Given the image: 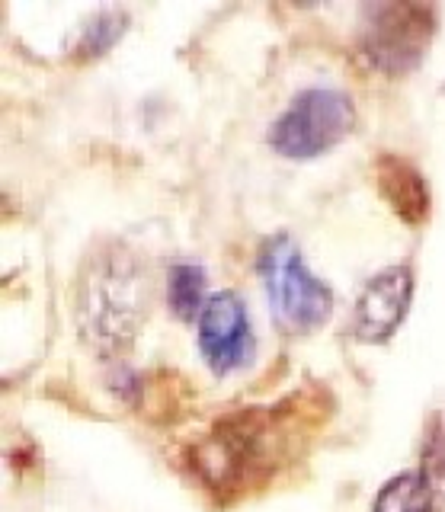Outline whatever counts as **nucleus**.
I'll return each instance as SVG.
<instances>
[{
    "label": "nucleus",
    "instance_id": "nucleus-1",
    "mask_svg": "<svg viewBox=\"0 0 445 512\" xmlns=\"http://www.w3.org/2000/svg\"><path fill=\"white\" fill-rule=\"evenodd\" d=\"M74 314L77 330L93 352L103 359L122 356L148 314V276L138 256L122 244L93 250L77 276Z\"/></svg>",
    "mask_w": 445,
    "mask_h": 512
},
{
    "label": "nucleus",
    "instance_id": "nucleus-2",
    "mask_svg": "<svg viewBox=\"0 0 445 512\" xmlns=\"http://www.w3.org/2000/svg\"><path fill=\"white\" fill-rule=\"evenodd\" d=\"M257 272L276 317L295 333L327 324L333 311L330 285L314 276L289 231L269 234L257 250Z\"/></svg>",
    "mask_w": 445,
    "mask_h": 512
},
{
    "label": "nucleus",
    "instance_id": "nucleus-3",
    "mask_svg": "<svg viewBox=\"0 0 445 512\" xmlns=\"http://www.w3.org/2000/svg\"><path fill=\"white\" fill-rule=\"evenodd\" d=\"M356 122L353 96L340 87H305L269 125L273 151L292 160H308L330 151Z\"/></svg>",
    "mask_w": 445,
    "mask_h": 512
},
{
    "label": "nucleus",
    "instance_id": "nucleus-4",
    "mask_svg": "<svg viewBox=\"0 0 445 512\" xmlns=\"http://www.w3.org/2000/svg\"><path fill=\"white\" fill-rule=\"evenodd\" d=\"M436 32V10L413 0H375L359 10V52L378 71L417 68Z\"/></svg>",
    "mask_w": 445,
    "mask_h": 512
},
{
    "label": "nucleus",
    "instance_id": "nucleus-5",
    "mask_svg": "<svg viewBox=\"0 0 445 512\" xmlns=\"http://www.w3.org/2000/svg\"><path fill=\"white\" fill-rule=\"evenodd\" d=\"M269 436L273 423L263 410H244L218 423L196 448V468L212 487H234L269 458Z\"/></svg>",
    "mask_w": 445,
    "mask_h": 512
},
{
    "label": "nucleus",
    "instance_id": "nucleus-6",
    "mask_svg": "<svg viewBox=\"0 0 445 512\" xmlns=\"http://www.w3.org/2000/svg\"><path fill=\"white\" fill-rule=\"evenodd\" d=\"M196 336L202 359L209 362L215 375H228L234 368H241L253 356V330H250V314L244 298L221 288L212 292L205 308L196 320Z\"/></svg>",
    "mask_w": 445,
    "mask_h": 512
},
{
    "label": "nucleus",
    "instance_id": "nucleus-7",
    "mask_svg": "<svg viewBox=\"0 0 445 512\" xmlns=\"http://www.w3.org/2000/svg\"><path fill=\"white\" fill-rule=\"evenodd\" d=\"M413 301L410 266H388L362 285L353 304V336L362 343H385L404 324Z\"/></svg>",
    "mask_w": 445,
    "mask_h": 512
},
{
    "label": "nucleus",
    "instance_id": "nucleus-8",
    "mask_svg": "<svg viewBox=\"0 0 445 512\" xmlns=\"http://www.w3.org/2000/svg\"><path fill=\"white\" fill-rule=\"evenodd\" d=\"M375 183L385 202L394 208L404 221L417 224L429 215V186L423 173L410 160L397 154H381L375 164Z\"/></svg>",
    "mask_w": 445,
    "mask_h": 512
},
{
    "label": "nucleus",
    "instance_id": "nucleus-9",
    "mask_svg": "<svg viewBox=\"0 0 445 512\" xmlns=\"http://www.w3.org/2000/svg\"><path fill=\"white\" fill-rule=\"evenodd\" d=\"M372 512H433V487H429V477L423 471L394 474L375 493Z\"/></svg>",
    "mask_w": 445,
    "mask_h": 512
},
{
    "label": "nucleus",
    "instance_id": "nucleus-10",
    "mask_svg": "<svg viewBox=\"0 0 445 512\" xmlns=\"http://www.w3.org/2000/svg\"><path fill=\"white\" fill-rule=\"evenodd\" d=\"M167 301L177 317L183 320H199V311L205 308V269L199 263H173L167 272Z\"/></svg>",
    "mask_w": 445,
    "mask_h": 512
},
{
    "label": "nucleus",
    "instance_id": "nucleus-11",
    "mask_svg": "<svg viewBox=\"0 0 445 512\" xmlns=\"http://www.w3.org/2000/svg\"><path fill=\"white\" fill-rule=\"evenodd\" d=\"M125 26H129V13H125L122 7H103V10H97L81 26V32H77L74 55H81V58L103 55L106 48L122 36Z\"/></svg>",
    "mask_w": 445,
    "mask_h": 512
}]
</instances>
